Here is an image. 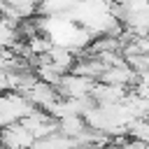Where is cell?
Here are the masks:
<instances>
[{"mask_svg":"<svg viewBox=\"0 0 149 149\" xmlns=\"http://www.w3.org/2000/svg\"><path fill=\"white\" fill-rule=\"evenodd\" d=\"M93 86H95V79L70 72V74H61V81L56 84V93L58 98H86L91 95Z\"/></svg>","mask_w":149,"mask_h":149,"instance_id":"obj_1","label":"cell"},{"mask_svg":"<svg viewBox=\"0 0 149 149\" xmlns=\"http://www.w3.org/2000/svg\"><path fill=\"white\" fill-rule=\"evenodd\" d=\"M33 140H35L33 133L21 121H12L0 128V144L5 149H28L33 144Z\"/></svg>","mask_w":149,"mask_h":149,"instance_id":"obj_2","label":"cell"},{"mask_svg":"<svg viewBox=\"0 0 149 149\" xmlns=\"http://www.w3.org/2000/svg\"><path fill=\"white\" fill-rule=\"evenodd\" d=\"M23 95H26L35 107H42V109H47V107L58 98L56 86H51V84H47V81H42V79H37L28 91H23Z\"/></svg>","mask_w":149,"mask_h":149,"instance_id":"obj_3","label":"cell"},{"mask_svg":"<svg viewBox=\"0 0 149 149\" xmlns=\"http://www.w3.org/2000/svg\"><path fill=\"white\" fill-rule=\"evenodd\" d=\"M84 128H86V121L81 114H65L56 121V130L65 137H77Z\"/></svg>","mask_w":149,"mask_h":149,"instance_id":"obj_4","label":"cell"},{"mask_svg":"<svg viewBox=\"0 0 149 149\" xmlns=\"http://www.w3.org/2000/svg\"><path fill=\"white\" fill-rule=\"evenodd\" d=\"M47 54H49L51 63H54L61 72H68V70L74 65V56H72V51H70L68 47H63V44H51Z\"/></svg>","mask_w":149,"mask_h":149,"instance_id":"obj_5","label":"cell"},{"mask_svg":"<svg viewBox=\"0 0 149 149\" xmlns=\"http://www.w3.org/2000/svg\"><path fill=\"white\" fill-rule=\"evenodd\" d=\"M54 42L47 37V35H33V37H28V51L33 54V56H37V54H47L49 51V47H51Z\"/></svg>","mask_w":149,"mask_h":149,"instance_id":"obj_6","label":"cell"}]
</instances>
